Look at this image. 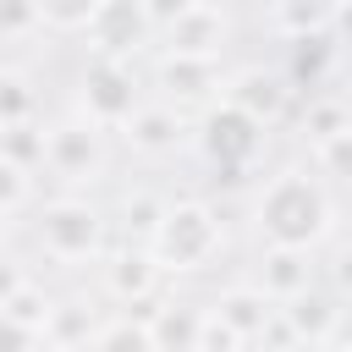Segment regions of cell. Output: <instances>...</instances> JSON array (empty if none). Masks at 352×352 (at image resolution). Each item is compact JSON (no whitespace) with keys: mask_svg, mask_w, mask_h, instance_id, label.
Returning a JSON list of instances; mask_svg holds the SVG:
<instances>
[{"mask_svg":"<svg viewBox=\"0 0 352 352\" xmlns=\"http://www.w3.org/2000/svg\"><path fill=\"white\" fill-rule=\"evenodd\" d=\"M248 214H253V231L264 248H308L314 253L336 231V198H330L324 176L308 165H280L270 182H258Z\"/></svg>","mask_w":352,"mask_h":352,"instance_id":"1","label":"cell"},{"mask_svg":"<svg viewBox=\"0 0 352 352\" xmlns=\"http://www.w3.org/2000/svg\"><path fill=\"white\" fill-rule=\"evenodd\" d=\"M104 236H110V214L77 192H55V198H38L33 209V242L50 264H94L104 258Z\"/></svg>","mask_w":352,"mask_h":352,"instance_id":"2","label":"cell"},{"mask_svg":"<svg viewBox=\"0 0 352 352\" xmlns=\"http://www.w3.org/2000/svg\"><path fill=\"white\" fill-rule=\"evenodd\" d=\"M154 258L165 275H198L220 258L226 248V226H220V209L209 198H170L160 231H154Z\"/></svg>","mask_w":352,"mask_h":352,"instance_id":"3","label":"cell"},{"mask_svg":"<svg viewBox=\"0 0 352 352\" xmlns=\"http://www.w3.org/2000/svg\"><path fill=\"white\" fill-rule=\"evenodd\" d=\"M44 176H55L66 192L94 187L110 176V126L88 121L82 110H72L66 121H50V160Z\"/></svg>","mask_w":352,"mask_h":352,"instance_id":"4","label":"cell"},{"mask_svg":"<svg viewBox=\"0 0 352 352\" xmlns=\"http://www.w3.org/2000/svg\"><path fill=\"white\" fill-rule=\"evenodd\" d=\"M138 104H143V88H138L132 60H104V55H94V60L82 66V77H77V110H82L88 121L121 132Z\"/></svg>","mask_w":352,"mask_h":352,"instance_id":"5","label":"cell"},{"mask_svg":"<svg viewBox=\"0 0 352 352\" xmlns=\"http://www.w3.org/2000/svg\"><path fill=\"white\" fill-rule=\"evenodd\" d=\"M264 138H270V126L253 121L248 110H236L231 99L209 104L204 121H198V148H204L209 165H220V170H242V165H253V160L264 154Z\"/></svg>","mask_w":352,"mask_h":352,"instance_id":"6","label":"cell"},{"mask_svg":"<svg viewBox=\"0 0 352 352\" xmlns=\"http://www.w3.org/2000/svg\"><path fill=\"white\" fill-rule=\"evenodd\" d=\"M99 280H104V297H110V302H121V308H132V314H143V319H148L154 302L165 297V292H160L165 270H160L154 248H143V242H126V248L104 253Z\"/></svg>","mask_w":352,"mask_h":352,"instance_id":"7","label":"cell"},{"mask_svg":"<svg viewBox=\"0 0 352 352\" xmlns=\"http://www.w3.org/2000/svg\"><path fill=\"white\" fill-rule=\"evenodd\" d=\"M226 82H231V72H220V60L170 55V50H160V60H154V88H160V99H170L176 110L220 104V99H226Z\"/></svg>","mask_w":352,"mask_h":352,"instance_id":"8","label":"cell"},{"mask_svg":"<svg viewBox=\"0 0 352 352\" xmlns=\"http://www.w3.org/2000/svg\"><path fill=\"white\" fill-rule=\"evenodd\" d=\"M187 138H198V132H192L187 110H176L170 99H143V104L132 110V121L121 126V143H126L132 154H143V160L182 154V148H187Z\"/></svg>","mask_w":352,"mask_h":352,"instance_id":"9","label":"cell"},{"mask_svg":"<svg viewBox=\"0 0 352 352\" xmlns=\"http://www.w3.org/2000/svg\"><path fill=\"white\" fill-rule=\"evenodd\" d=\"M314 275H319V264H314V253L308 248H264L258 258H253V286L270 297V302H297L302 292H314Z\"/></svg>","mask_w":352,"mask_h":352,"instance_id":"10","label":"cell"},{"mask_svg":"<svg viewBox=\"0 0 352 352\" xmlns=\"http://www.w3.org/2000/svg\"><path fill=\"white\" fill-rule=\"evenodd\" d=\"M88 38H94V55H104V60H132V55L154 38V22H148L143 0H104V11H99V22L88 28Z\"/></svg>","mask_w":352,"mask_h":352,"instance_id":"11","label":"cell"},{"mask_svg":"<svg viewBox=\"0 0 352 352\" xmlns=\"http://www.w3.org/2000/svg\"><path fill=\"white\" fill-rule=\"evenodd\" d=\"M226 99H231L236 110H248L253 121L275 126V121L286 116V104H292V77L275 72V66H242V72H231Z\"/></svg>","mask_w":352,"mask_h":352,"instance_id":"12","label":"cell"},{"mask_svg":"<svg viewBox=\"0 0 352 352\" xmlns=\"http://www.w3.org/2000/svg\"><path fill=\"white\" fill-rule=\"evenodd\" d=\"M336 302H341V297L302 292L297 302L280 308V324H286V336H292L297 352H324V346H336V336H341V308H336Z\"/></svg>","mask_w":352,"mask_h":352,"instance_id":"13","label":"cell"},{"mask_svg":"<svg viewBox=\"0 0 352 352\" xmlns=\"http://www.w3.org/2000/svg\"><path fill=\"white\" fill-rule=\"evenodd\" d=\"M209 308H214V314H220V319H226L248 346H253V341H264V336L280 324V302H270L253 280H231V286H220V297H214Z\"/></svg>","mask_w":352,"mask_h":352,"instance_id":"14","label":"cell"},{"mask_svg":"<svg viewBox=\"0 0 352 352\" xmlns=\"http://www.w3.org/2000/svg\"><path fill=\"white\" fill-rule=\"evenodd\" d=\"M165 38V50L170 55H198V60H220V50H226V38H231V16L214 6V0H204L198 11H187L170 33H160Z\"/></svg>","mask_w":352,"mask_h":352,"instance_id":"15","label":"cell"},{"mask_svg":"<svg viewBox=\"0 0 352 352\" xmlns=\"http://www.w3.org/2000/svg\"><path fill=\"white\" fill-rule=\"evenodd\" d=\"M204 324H209V308H198V302H187L176 292H165L154 302V314H148V330H154V346L160 352H198Z\"/></svg>","mask_w":352,"mask_h":352,"instance_id":"16","label":"cell"},{"mask_svg":"<svg viewBox=\"0 0 352 352\" xmlns=\"http://www.w3.org/2000/svg\"><path fill=\"white\" fill-rule=\"evenodd\" d=\"M104 308L94 297H55V314H50V352H77V346H94L99 330H104Z\"/></svg>","mask_w":352,"mask_h":352,"instance_id":"17","label":"cell"},{"mask_svg":"<svg viewBox=\"0 0 352 352\" xmlns=\"http://www.w3.org/2000/svg\"><path fill=\"white\" fill-rule=\"evenodd\" d=\"M0 308H6V324H33V330H50L55 297L44 292V280H33V275L11 258V270H6V292H0Z\"/></svg>","mask_w":352,"mask_h":352,"instance_id":"18","label":"cell"},{"mask_svg":"<svg viewBox=\"0 0 352 352\" xmlns=\"http://www.w3.org/2000/svg\"><path fill=\"white\" fill-rule=\"evenodd\" d=\"M0 160L44 176V160H50V126L44 121H22V126H0Z\"/></svg>","mask_w":352,"mask_h":352,"instance_id":"19","label":"cell"},{"mask_svg":"<svg viewBox=\"0 0 352 352\" xmlns=\"http://www.w3.org/2000/svg\"><path fill=\"white\" fill-rule=\"evenodd\" d=\"M165 209H170V198H160V192H148V187H132L126 198H121V226H126V242H154V231H160V220H165Z\"/></svg>","mask_w":352,"mask_h":352,"instance_id":"20","label":"cell"},{"mask_svg":"<svg viewBox=\"0 0 352 352\" xmlns=\"http://www.w3.org/2000/svg\"><path fill=\"white\" fill-rule=\"evenodd\" d=\"M330 16H336V0H275V28L286 38L330 33Z\"/></svg>","mask_w":352,"mask_h":352,"instance_id":"21","label":"cell"},{"mask_svg":"<svg viewBox=\"0 0 352 352\" xmlns=\"http://www.w3.org/2000/svg\"><path fill=\"white\" fill-rule=\"evenodd\" d=\"M22 121H44V116H38V94L28 82V72L11 60L0 77V126H22Z\"/></svg>","mask_w":352,"mask_h":352,"instance_id":"22","label":"cell"},{"mask_svg":"<svg viewBox=\"0 0 352 352\" xmlns=\"http://www.w3.org/2000/svg\"><path fill=\"white\" fill-rule=\"evenodd\" d=\"M88 352H160V346H154V330L143 314H110V324L99 330V341Z\"/></svg>","mask_w":352,"mask_h":352,"instance_id":"23","label":"cell"},{"mask_svg":"<svg viewBox=\"0 0 352 352\" xmlns=\"http://www.w3.org/2000/svg\"><path fill=\"white\" fill-rule=\"evenodd\" d=\"M28 204H38V176L22 170V165H11V160H0V214L11 226H22Z\"/></svg>","mask_w":352,"mask_h":352,"instance_id":"24","label":"cell"},{"mask_svg":"<svg viewBox=\"0 0 352 352\" xmlns=\"http://www.w3.org/2000/svg\"><path fill=\"white\" fill-rule=\"evenodd\" d=\"M50 33H88L104 11V0H38Z\"/></svg>","mask_w":352,"mask_h":352,"instance_id":"25","label":"cell"},{"mask_svg":"<svg viewBox=\"0 0 352 352\" xmlns=\"http://www.w3.org/2000/svg\"><path fill=\"white\" fill-rule=\"evenodd\" d=\"M314 170L330 176V182H352V121L314 143Z\"/></svg>","mask_w":352,"mask_h":352,"instance_id":"26","label":"cell"},{"mask_svg":"<svg viewBox=\"0 0 352 352\" xmlns=\"http://www.w3.org/2000/svg\"><path fill=\"white\" fill-rule=\"evenodd\" d=\"M0 33L11 50H22L33 33H44V11L38 0H0Z\"/></svg>","mask_w":352,"mask_h":352,"instance_id":"27","label":"cell"},{"mask_svg":"<svg viewBox=\"0 0 352 352\" xmlns=\"http://www.w3.org/2000/svg\"><path fill=\"white\" fill-rule=\"evenodd\" d=\"M324 275H330V292H336L341 302H352V242H336V248H330Z\"/></svg>","mask_w":352,"mask_h":352,"instance_id":"28","label":"cell"},{"mask_svg":"<svg viewBox=\"0 0 352 352\" xmlns=\"http://www.w3.org/2000/svg\"><path fill=\"white\" fill-rule=\"evenodd\" d=\"M319 66H324V33L292 38V72H297V77H319Z\"/></svg>","mask_w":352,"mask_h":352,"instance_id":"29","label":"cell"},{"mask_svg":"<svg viewBox=\"0 0 352 352\" xmlns=\"http://www.w3.org/2000/svg\"><path fill=\"white\" fill-rule=\"evenodd\" d=\"M204 0H143V11H148V22H154V33H170L187 11H198Z\"/></svg>","mask_w":352,"mask_h":352,"instance_id":"30","label":"cell"},{"mask_svg":"<svg viewBox=\"0 0 352 352\" xmlns=\"http://www.w3.org/2000/svg\"><path fill=\"white\" fill-rule=\"evenodd\" d=\"M346 121H352V116H346L341 104H314V110H308V138L319 143V138H330V132H341Z\"/></svg>","mask_w":352,"mask_h":352,"instance_id":"31","label":"cell"},{"mask_svg":"<svg viewBox=\"0 0 352 352\" xmlns=\"http://www.w3.org/2000/svg\"><path fill=\"white\" fill-rule=\"evenodd\" d=\"M6 352H50V336L33 324H6Z\"/></svg>","mask_w":352,"mask_h":352,"instance_id":"32","label":"cell"},{"mask_svg":"<svg viewBox=\"0 0 352 352\" xmlns=\"http://www.w3.org/2000/svg\"><path fill=\"white\" fill-rule=\"evenodd\" d=\"M330 38L341 50H352V0H336V16H330Z\"/></svg>","mask_w":352,"mask_h":352,"instance_id":"33","label":"cell"},{"mask_svg":"<svg viewBox=\"0 0 352 352\" xmlns=\"http://www.w3.org/2000/svg\"><path fill=\"white\" fill-rule=\"evenodd\" d=\"M324 352H352V341H336V346H324Z\"/></svg>","mask_w":352,"mask_h":352,"instance_id":"34","label":"cell"},{"mask_svg":"<svg viewBox=\"0 0 352 352\" xmlns=\"http://www.w3.org/2000/svg\"><path fill=\"white\" fill-rule=\"evenodd\" d=\"M275 352H297V346H275Z\"/></svg>","mask_w":352,"mask_h":352,"instance_id":"35","label":"cell"}]
</instances>
